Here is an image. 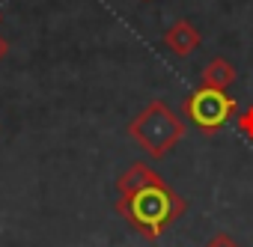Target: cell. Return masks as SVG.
Segmentation results:
<instances>
[{"label": "cell", "mask_w": 253, "mask_h": 247, "mask_svg": "<svg viewBox=\"0 0 253 247\" xmlns=\"http://www.w3.org/2000/svg\"><path fill=\"white\" fill-rule=\"evenodd\" d=\"M188 110H191V116H194L197 125H203V128H217V125H223V119L229 116L232 101H229L223 92H217V89H200V92L191 98Z\"/></svg>", "instance_id": "7a4b0ae2"}, {"label": "cell", "mask_w": 253, "mask_h": 247, "mask_svg": "<svg viewBox=\"0 0 253 247\" xmlns=\"http://www.w3.org/2000/svg\"><path fill=\"white\" fill-rule=\"evenodd\" d=\"M214 247H232V241H229V244H226V241H220V244H214Z\"/></svg>", "instance_id": "3957f363"}, {"label": "cell", "mask_w": 253, "mask_h": 247, "mask_svg": "<svg viewBox=\"0 0 253 247\" xmlns=\"http://www.w3.org/2000/svg\"><path fill=\"white\" fill-rule=\"evenodd\" d=\"M0 54H3V42H0Z\"/></svg>", "instance_id": "277c9868"}, {"label": "cell", "mask_w": 253, "mask_h": 247, "mask_svg": "<svg viewBox=\"0 0 253 247\" xmlns=\"http://www.w3.org/2000/svg\"><path fill=\"white\" fill-rule=\"evenodd\" d=\"M173 214H176V203L161 185H146L131 197V217L140 226L161 229Z\"/></svg>", "instance_id": "6da1fadb"}]
</instances>
